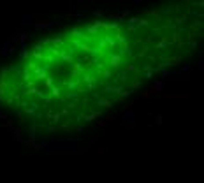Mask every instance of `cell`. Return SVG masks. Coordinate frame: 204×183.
I'll return each instance as SVG.
<instances>
[{"instance_id":"6da1fadb","label":"cell","mask_w":204,"mask_h":183,"mask_svg":"<svg viewBox=\"0 0 204 183\" xmlns=\"http://www.w3.org/2000/svg\"><path fill=\"white\" fill-rule=\"evenodd\" d=\"M60 23L58 20H34V25L32 27L37 30V32H42V30H53L55 27H58Z\"/></svg>"},{"instance_id":"7a4b0ae2","label":"cell","mask_w":204,"mask_h":183,"mask_svg":"<svg viewBox=\"0 0 204 183\" xmlns=\"http://www.w3.org/2000/svg\"><path fill=\"white\" fill-rule=\"evenodd\" d=\"M125 62V56L123 55H120V53H109V55H107V63H109V65H111L113 69H120V65H121V63Z\"/></svg>"},{"instance_id":"3957f363","label":"cell","mask_w":204,"mask_h":183,"mask_svg":"<svg viewBox=\"0 0 204 183\" xmlns=\"http://www.w3.org/2000/svg\"><path fill=\"white\" fill-rule=\"evenodd\" d=\"M69 46L74 49H79V51H83V53H90L91 46L90 44H86V42H81L79 39H69Z\"/></svg>"},{"instance_id":"277c9868","label":"cell","mask_w":204,"mask_h":183,"mask_svg":"<svg viewBox=\"0 0 204 183\" xmlns=\"http://www.w3.org/2000/svg\"><path fill=\"white\" fill-rule=\"evenodd\" d=\"M48 67H49V65H37V69L32 72V77L37 79V81L46 79V77H48Z\"/></svg>"},{"instance_id":"5b68a950","label":"cell","mask_w":204,"mask_h":183,"mask_svg":"<svg viewBox=\"0 0 204 183\" xmlns=\"http://www.w3.org/2000/svg\"><path fill=\"white\" fill-rule=\"evenodd\" d=\"M169 48H172V44L169 42V35H164V34H162L160 35V41L155 42L151 49H169Z\"/></svg>"},{"instance_id":"8992f818","label":"cell","mask_w":204,"mask_h":183,"mask_svg":"<svg viewBox=\"0 0 204 183\" xmlns=\"http://www.w3.org/2000/svg\"><path fill=\"white\" fill-rule=\"evenodd\" d=\"M81 30H83L88 37H91V39H93V37H97V35H100V28H97L93 23H88V25L81 27Z\"/></svg>"},{"instance_id":"52a82bcc","label":"cell","mask_w":204,"mask_h":183,"mask_svg":"<svg viewBox=\"0 0 204 183\" xmlns=\"http://www.w3.org/2000/svg\"><path fill=\"white\" fill-rule=\"evenodd\" d=\"M58 58H60L62 62H65V63H70V65H72V63L76 62V58H74V55H70L69 51H67V46L60 49V53H58Z\"/></svg>"},{"instance_id":"ba28073f","label":"cell","mask_w":204,"mask_h":183,"mask_svg":"<svg viewBox=\"0 0 204 183\" xmlns=\"http://www.w3.org/2000/svg\"><path fill=\"white\" fill-rule=\"evenodd\" d=\"M160 14H164V16H171V14H174V13H180V7L178 6H165V7H158L157 9Z\"/></svg>"},{"instance_id":"9c48e42d","label":"cell","mask_w":204,"mask_h":183,"mask_svg":"<svg viewBox=\"0 0 204 183\" xmlns=\"http://www.w3.org/2000/svg\"><path fill=\"white\" fill-rule=\"evenodd\" d=\"M102 39L106 41V44H107V48L109 49H116V41L113 39L111 32H102Z\"/></svg>"},{"instance_id":"30bf717a","label":"cell","mask_w":204,"mask_h":183,"mask_svg":"<svg viewBox=\"0 0 204 183\" xmlns=\"http://www.w3.org/2000/svg\"><path fill=\"white\" fill-rule=\"evenodd\" d=\"M128 48H132V44L128 42V39H125V41H121V42H116V49H118L116 53H120V55L125 56V51H127Z\"/></svg>"},{"instance_id":"8fae6325","label":"cell","mask_w":204,"mask_h":183,"mask_svg":"<svg viewBox=\"0 0 204 183\" xmlns=\"http://www.w3.org/2000/svg\"><path fill=\"white\" fill-rule=\"evenodd\" d=\"M51 46H53V48H65V46H67V41L63 39L62 35H56L55 39H51Z\"/></svg>"},{"instance_id":"7c38bea8","label":"cell","mask_w":204,"mask_h":183,"mask_svg":"<svg viewBox=\"0 0 204 183\" xmlns=\"http://www.w3.org/2000/svg\"><path fill=\"white\" fill-rule=\"evenodd\" d=\"M164 62H165V65H180V63L183 62V56H180V55H176V56H167Z\"/></svg>"},{"instance_id":"4fadbf2b","label":"cell","mask_w":204,"mask_h":183,"mask_svg":"<svg viewBox=\"0 0 204 183\" xmlns=\"http://www.w3.org/2000/svg\"><path fill=\"white\" fill-rule=\"evenodd\" d=\"M83 79H84V83L88 84V88H90V90H93V88H95V77L91 76V74L83 72Z\"/></svg>"},{"instance_id":"5bb4252c","label":"cell","mask_w":204,"mask_h":183,"mask_svg":"<svg viewBox=\"0 0 204 183\" xmlns=\"http://www.w3.org/2000/svg\"><path fill=\"white\" fill-rule=\"evenodd\" d=\"M113 39L116 42H121V41H125L127 39V35H125V32H123V28L120 27L118 30H114V35H113Z\"/></svg>"},{"instance_id":"9a60e30c","label":"cell","mask_w":204,"mask_h":183,"mask_svg":"<svg viewBox=\"0 0 204 183\" xmlns=\"http://www.w3.org/2000/svg\"><path fill=\"white\" fill-rule=\"evenodd\" d=\"M180 41H183V34H180L178 30H172V32H171V41L169 42L174 46L176 42H180Z\"/></svg>"},{"instance_id":"2e32d148","label":"cell","mask_w":204,"mask_h":183,"mask_svg":"<svg viewBox=\"0 0 204 183\" xmlns=\"http://www.w3.org/2000/svg\"><path fill=\"white\" fill-rule=\"evenodd\" d=\"M21 25L23 27H32L34 25V18L30 14H21Z\"/></svg>"},{"instance_id":"e0dca14e","label":"cell","mask_w":204,"mask_h":183,"mask_svg":"<svg viewBox=\"0 0 204 183\" xmlns=\"http://www.w3.org/2000/svg\"><path fill=\"white\" fill-rule=\"evenodd\" d=\"M162 90H164V81H162V79H157L153 83V86H151V92H153V93H162Z\"/></svg>"},{"instance_id":"ac0fdd59","label":"cell","mask_w":204,"mask_h":183,"mask_svg":"<svg viewBox=\"0 0 204 183\" xmlns=\"http://www.w3.org/2000/svg\"><path fill=\"white\" fill-rule=\"evenodd\" d=\"M125 72H132L134 74V77H139L141 76V70L134 65V63H127V69H125Z\"/></svg>"},{"instance_id":"d6986e66","label":"cell","mask_w":204,"mask_h":183,"mask_svg":"<svg viewBox=\"0 0 204 183\" xmlns=\"http://www.w3.org/2000/svg\"><path fill=\"white\" fill-rule=\"evenodd\" d=\"M187 20H188V13H187V14H181V16H176L172 21H174L176 27H183V23H185Z\"/></svg>"},{"instance_id":"ffe728a7","label":"cell","mask_w":204,"mask_h":183,"mask_svg":"<svg viewBox=\"0 0 204 183\" xmlns=\"http://www.w3.org/2000/svg\"><path fill=\"white\" fill-rule=\"evenodd\" d=\"M162 25H164V28H169V30H174L176 28L172 18H164V20H162Z\"/></svg>"},{"instance_id":"44dd1931","label":"cell","mask_w":204,"mask_h":183,"mask_svg":"<svg viewBox=\"0 0 204 183\" xmlns=\"http://www.w3.org/2000/svg\"><path fill=\"white\" fill-rule=\"evenodd\" d=\"M204 27V23H202V20H199V21H194V23H192V25H190V32H197V30H199V32H201V28Z\"/></svg>"},{"instance_id":"7402d4cb","label":"cell","mask_w":204,"mask_h":183,"mask_svg":"<svg viewBox=\"0 0 204 183\" xmlns=\"http://www.w3.org/2000/svg\"><path fill=\"white\" fill-rule=\"evenodd\" d=\"M20 58L21 60H28V58H30V51H28L27 49V44H25V46H20Z\"/></svg>"},{"instance_id":"603a6c76","label":"cell","mask_w":204,"mask_h":183,"mask_svg":"<svg viewBox=\"0 0 204 183\" xmlns=\"http://www.w3.org/2000/svg\"><path fill=\"white\" fill-rule=\"evenodd\" d=\"M146 14L150 16V18H153L155 21H162V20H164V16H162V14L158 13V11H148Z\"/></svg>"},{"instance_id":"cb8c5ba5","label":"cell","mask_w":204,"mask_h":183,"mask_svg":"<svg viewBox=\"0 0 204 183\" xmlns=\"http://www.w3.org/2000/svg\"><path fill=\"white\" fill-rule=\"evenodd\" d=\"M151 27V21L146 20V18H139V21H137V28H148Z\"/></svg>"},{"instance_id":"d4e9b609","label":"cell","mask_w":204,"mask_h":183,"mask_svg":"<svg viewBox=\"0 0 204 183\" xmlns=\"http://www.w3.org/2000/svg\"><path fill=\"white\" fill-rule=\"evenodd\" d=\"M37 65H39L37 62H34V60H28V62H27V65H25V69H23V70H28V72H34V70L37 69Z\"/></svg>"},{"instance_id":"484cf974","label":"cell","mask_w":204,"mask_h":183,"mask_svg":"<svg viewBox=\"0 0 204 183\" xmlns=\"http://www.w3.org/2000/svg\"><path fill=\"white\" fill-rule=\"evenodd\" d=\"M150 49H151L150 46H143V48H141V49H139V51H137V53H135L134 56H137V58H144V56L148 55V51H150Z\"/></svg>"},{"instance_id":"4316f807","label":"cell","mask_w":204,"mask_h":183,"mask_svg":"<svg viewBox=\"0 0 204 183\" xmlns=\"http://www.w3.org/2000/svg\"><path fill=\"white\" fill-rule=\"evenodd\" d=\"M30 55H32V58H34V62H42V56H44V51H32V53H30Z\"/></svg>"},{"instance_id":"83f0119b","label":"cell","mask_w":204,"mask_h":183,"mask_svg":"<svg viewBox=\"0 0 204 183\" xmlns=\"http://www.w3.org/2000/svg\"><path fill=\"white\" fill-rule=\"evenodd\" d=\"M90 53H91V56H98V58H102V56H104V51L98 48V46L91 48V49H90Z\"/></svg>"},{"instance_id":"f1b7e54d","label":"cell","mask_w":204,"mask_h":183,"mask_svg":"<svg viewBox=\"0 0 204 183\" xmlns=\"http://www.w3.org/2000/svg\"><path fill=\"white\" fill-rule=\"evenodd\" d=\"M116 81H121V83H127V79H128V72H125V70H121L118 74V77H114Z\"/></svg>"},{"instance_id":"f546056e","label":"cell","mask_w":204,"mask_h":183,"mask_svg":"<svg viewBox=\"0 0 204 183\" xmlns=\"http://www.w3.org/2000/svg\"><path fill=\"white\" fill-rule=\"evenodd\" d=\"M42 62H46V63H55L56 58H55V56H51L49 53H44V56H42Z\"/></svg>"},{"instance_id":"4dcf8cb0","label":"cell","mask_w":204,"mask_h":183,"mask_svg":"<svg viewBox=\"0 0 204 183\" xmlns=\"http://www.w3.org/2000/svg\"><path fill=\"white\" fill-rule=\"evenodd\" d=\"M113 76V72L109 69H102V70H98V77H106V79H107V77H111Z\"/></svg>"},{"instance_id":"1f68e13d","label":"cell","mask_w":204,"mask_h":183,"mask_svg":"<svg viewBox=\"0 0 204 183\" xmlns=\"http://www.w3.org/2000/svg\"><path fill=\"white\" fill-rule=\"evenodd\" d=\"M153 95H155V93H153V92H151V88H148V90L141 92V97H143V99H146V100H148V99H151V97H153Z\"/></svg>"},{"instance_id":"d6a6232c","label":"cell","mask_w":204,"mask_h":183,"mask_svg":"<svg viewBox=\"0 0 204 183\" xmlns=\"http://www.w3.org/2000/svg\"><path fill=\"white\" fill-rule=\"evenodd\" d=\"M9 44H11V42L6 41L2 46H0V56H7V46H9Z\"/></svg>"},{"instance_id":"836d02e7","label":"cell","mask_w":204,"mask_h":183,"mask_svg":"<svg viewBox=\"0 0 204 183\" xmlns=\"http://www.w3.org/2000/svg\"><path fill=\"white\" fill-rule=\"evenodd\" d=\"M97 100H98V106H102V107H111V106H113L107 99H100V97H98Z\"/></svg>"},{"instance_id":"e575fe53","label":"cell","mask_w":204,"mask_h":183,"mask_svg":"<svg viewBox=\"0 0 204 183\" xmlns=\"http://www.w3.org/2000/svg\"><path fill=\"white\" fill-rule=\"evenodd\" d=\"M125 30H127V34H134V32H137L139 28H137V25H125Z\"/></svg>"},{"instance_id":"d590c367","label":"cell","mask_w":204,"mask_h":183,"mask_svg":"<svg viewBox=\"0 0 204 183\" xmlns=\"http://www.w3.org/2000/svg\"><path fill=\"white\" fill-rule=\"evenodd\" d=\"M44 86H46V88L55 86V79H53V77H46V79H44Z\"/></svg>"},{"instance_id":"8d00e7d4","label":"cell","mask_w":204,"mask_h":183,"mask_svg":"<svg viewBox=\"0 0 204 183\" xmlns=\"http://www.w3.org/2000/svg\"><path fill=\"white\" fill-rule=\"evenodd\" d=\"M16 53V44H9L7 46V56H13Z\"/></svg>"},{"instance_id":"74e56055","label":"cell","mask_w":204,"mask_h":183,"mask_svg":"<svg viewBox=\"0 0 204 183\" xmlns=\"http://www.w3.org/2000/svg\"><path fill=\"white\" fill-rule=\"evenodd\" d=\"M102 13H104V9H102V7H98V9H95V11L91 13V16H95L97 20H100V16H102Z\"/></svg>"},{"instance_id":"f35d334b","label":"cell","mask_w":204,"mask_h":183,"mask_svg":"<svg viewBox=\"0 0 204 183\" xmlns=\"http://www.w3.org/2000/svg\"><path fill=\"white\" fill-rule=\"evenodd\" d=\"M39 42L42 44V48H48V46H51V39H49V37H44V39H41Z\"/></svg>"},{"instance_id":"ab89813d","label":"cell","mask_w":204,"mask_h":183,"mask_svg":"<svg viewBox=\"0 0 204 183\" xmlns=\"http://www.w3.org/2000/svg\"><path fill=\"white\" fill-rule=\"evenodd\" d=\"M51 95H53V97H60V88H58V86H51Z\"/></svg>"},{"instance_id":"60d3db41","label":"cell","mask_w":204,"mask_h":183,"mask_svg":"<svg viewBox=\"0 0 204 183\" xmlns=\"http://www.w3.org/2000/svg\"><path fill=\"white\" fill-rule=\"evenodd\" d=\"M13 137L14 139H18V141L21 139V130L20 129H13Z\"/></svg>"},{"instance_id":"b9f144b4","label":"cell","mask_w":204,"mask_h":183,"mask_svg":"<svg viewBox=\"0 0 204 183\" xmlns=\"http://www.w3.org/2000/svg\"><path fill=\"white\" fill-rule=\"evenodd\" d=\"M32 79V72H28V70H23V81H30Z\"/></svg>"},{"instance_id":"7bdbcfd3","label":"cell","mask_w":204,"mask_h":183,"mask_svg":"<svg viewBox=\"0 0 204 183\" xmlns=\"http://www.w3.org/2000/svg\"><path fill=\"white\" fill-rule=\"evenodd\" d=\"M185 46H187V42H185V41H180V42H176L172 48H176V49H185Z\"/></svg>"},{"instance_id":"ee69618b","label":"cell","mask_w":204,"mask_h":183,"mask_svg":"<svg viewBox=\"0 0 204 183\" xmlns=\"http://www.w3.org/2000/svg\"><path fill=\"white\" fill-rule=\"evenodd\" d=\"M32 51H44V48H42V44H41V42L37 41V42L34 44V48H32Z\"/></svg>"},{"instance_id":"f6af8a7d","label":"cell","mask_w":204,"mask_h":183,"mask_svg":"<svg viewBox=\"0 0 204 183\" xmlns=\"http://www.w3.org/2000/svg\"><path fill=\"white\" fill-rule=\"evenodd\" d=\"M130 84H132V88H137V86L141 84V79H139V77H134V79H132V83H130Z\"/></svg>"},{"instance_id":"bcb514c9","label":"cell","mask_w":204,"mask_h":183,"mask_svg":"<svg viewBox=\"0 0 204 183\" xmlns=\"http://www.w3.org/2000/svg\"><path fill=\"white\" fill-rule=\"evenodd\" d=\"M95 153H100V155L104 153V143H100V144L97 146V150H95Z\"/></svg>"},{"instance_id":"7dc6e473","label":"cell","mask_w":204,"mask_h":183,"mask_svg":"<svg viewBox=\"0 0 204 183\" xmlns=\"http://www.w3.org/2000/svg\"><path fill=\"white\" fill-rule=\"evenodd\" d=\"M188 46H190L192 49H197V41H195V39H192V41H188Z\"/></svg>"},{"instance_id":"c3c4849f","label":"cell","mask_w":204,"mask_h":183,"mask_svg":"<svg viewBox=\"0 0 204 183\" xmlns=\"http://www.w3.org/2000/svg\"><path fill=\"white\" fill-rule=\"evenodd\" d=\"M143 46V44H144V39H143V37H139V39H135V41H134V46Z\"/></svg>"},{"instance_id":"681fc988","label":"cell","mask_w":204,"mask_h":183,"mask_svg":"<svg viewBox=\"0 0 204 183\" xmlns=\"http://www.w3.org/2000/svg\"><path fill=\"white\" fill-rule=\"evenodd\" d=\"M132 118H134V113L132 111H127V121H132Z\"/></svg>"},{"instance_id":"f907efd6","label":"cell","mask_w":204,"mask_h":183,"mask_svg":"<svg viewBox=\"0 0 204 183\" xmlns=\"http://www.w3.org/2000/svg\"><path fill=\"white\" fill-rule=\"evenodd\" d=\"M158 72H160L162 77H169V76H171V72H167V70H158Z\"/></svg>"},{"instance_id":"816d5d0a","label":"cell","mask_w":204,"mask_h":183,"mask_svg":"<svg viewBox=\"0 0 204 183\" xmlns=\"http://www.w3.org/2000/svg\"><path fill=\"white\" fill-rule=\"evenodd\" d=\"M155 34H157V35H162V30H160L158 27H153V35H155Z\"/></svg>"},{"instance_id":"f5cc1de1","label":"cell","mask_w":204,"mask_h":183,"mask_svg":"<svg viewBox=\"0 0 204 183\" xmlns=\"http://www.w3.org/2000/svg\"><path fill=\"white\" fill-rule=\"evenodd\" d=\"M197 67H199V70H202V69H204V60H202V58L199 60V65H197Z\"/></svg>"},{"instance_id":"db71d44e","label":"cell","mask_w":204,"mask_h":183,"mask_svg":"<svg viewBox=\"0 0 204 183\" xmlns=\"http://www.w3.org/2000/svg\"><path fill=\"white\" fill-rule=\"evenodd\" d=\"M153 41V35H146V39H144V42H151Z\"/></svg>"},{"instance_id":"11a10c76","label":"cell","mask_w":204,"mask_h":183,"mask_svg":"<svg viewBox=\"0 0 204 183\" xmlns=\"http://www.w3.org/2000/svg\"><path fill=\"white\" fill-rule=\"evenodd\" d=\"M98 127H107V121H104V120H100V121H98Z\"/></svg>"},{"instance_id":"9f6ffc18","label":"cell","mask_w":204,"mask_h":183,"mask_svg":"<svg viewBox=\"0 0 204 183\" xmlns=\"http://www.w3.org/2000/svg\"><path fill=\"white\" fill-rule=\"evenodd\" d=\"M190 69V65H188V63H187V65H183V67H181V72H187V70H188Z\"/></svg>"},{"instance_id":"6f0895ef","label":"cell","mask_w":204,"mask_h":183,"mask_svg":"<svg viewBox=\"0 0 204 183\" xmlns=\"http://www.w3.org/2000/svg\"><path fill=\"white\" fill-rule=\"evenodd\" d=\"M155 60H157V58H155V56H153V55H150V56H148V62H151V63H153V62H155Z\"/></svg>"},{"instance_id":"680465c9","label":"cell","mask_w":204,"mask_h":183,"mask_svg":"<svg viewBox=\"0 0 204 183\" xmlns=\"http://www.w3.org/2000/svg\"><path fill=\"white\" fill-rule=\"evenodd\" d=\"M144 0H134V4H143Z\"/></svg>"}]
</instances>
